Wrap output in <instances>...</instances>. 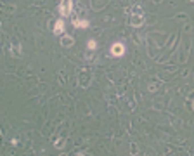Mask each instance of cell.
<instances>
[{
    "label": "cell",
    "mask_w": 194,
    "mask_h": 156,
    "mask_svg": "<svg viewBox=\"0 0 194 156\" xmlns=\"http://www.w3.org/2000/svg\"><path fill=\"white\" fill-rule=\"evenodd\" d=\"M90 82H92V73H90V71H80V75H78V83H80L81 87H89Z\"/></svg>",
    "instance_id": "obj_1"
},
{
    "label": "cell",
    "mask_w": 194,
    "mask_h": 156,
    "mask_svg": "<svg viewBox=\"0 0 194 156\" xmlns=\"http://www.w3.org/2000/svg\"><path fill=\"white\" fill-rule=\"evenodd\" d=\"M125 54V45L121 42H116V43H113L111 45V56L113 57H121Z\"/></svg>",
    "instance_id": "obj_2"
},
{
    "label": "cell",
    "mask_w": 194,
    "mask_h": 156,
    "mask_svg": "<svg viewBox=\"0 0 194 156\" xmlns=\"http://www.w3.org/2000/svg\"><path fill=\"white\" fill-rule=\"evenodd\" d=\"M142 25H144V16H140V14H132L130 16V26L140 28Z\"/></svg>",
    "instance_id": "obj_3"
},
{
    "label": "cell",
    "mask_w": 194,
    "mask_h": 156,
    "mask_svg": "<svg viewBox=\"0 0 194 156\" xmlns=\"http://www.w3.org/2000/svg\"><path fill=\"white\" fill-rule=\"evenodd\" d=\"M61 45H62L64 49L73 47V45H75V38H73L71 35H61Z\"/></svg>",
    "instance_id": "obj_4"
},
{
    "label": "cell",
    "mask_w": 194,
    "mask_h": 156,
    "mask_svg": "<svg viewBox=\"0 0 194 156\" xmlns=\"http://www.w3.org/2000/svg\"><path fill=\"white\" fill-rule=\"evenodd\" d=\"M107 4H109V0H90V7L94 9V11H102Z\"/></svg>",
    "instance_id": "obj_5"
},
{
    "label": "cell",
    "mask_w": 194,
    "mask_h": 156,
    "mask_svg": "<svg viewBox=\"0 0 194 156\" xmlns=\"http://www.w3.org/2000/svg\"><path fill=\"white\" fill-rule=\"evenodd\" d=\"M71 23L75 28H89V21L87 19H78V17H73Z\"/></svg>",
    "instance_id": "obj_6"
},
{
    "label": "cell",
    "mask_w": 194,
    "mask_h": 156,
    "mask_svg": "<svg viewBox=\"0 0 194 156\" xmlns=\"http://www.w3.org/2000/svg\"><path fill=\"white\" fill-rule=\"evenodd\" d=\"M52 31H54L56 35H62V33H64V21H62V19H57V21H56Z\"/></svg>",
    "instance_id": "obj_7"
},
{
    "label": "cell",
    "mask_w": 194,
    "mask_h": 156,
    "mask_svg": "<svg viewBox=\"0 0 194 156\" xmlns=\"http://www.w3.org/2000/svg\"><path fill=\"white\" fill-rule=\"evenodd\" d=\"M57 11H59V14H61V16H70V14H68V5H66V0H61V2H59V5H57Z\"/></svg>",
    "instance_id": "obj_8"
},
{
    "label": "cell",
    "mask_w": 194,
    "mask_h": 156,
    "mask_svg": "<svg viewBox=\"0 0 194 156\" xmlns=\"http://www.w3.org/2000/svg\"><path fill=\"white\" fill-rule=\"evenodd\" d=\"M54 146H56V149H62L64 146H66V139H64V137H57L54 141Z\"/></svg>",
    "instance_id": "obj_9"
},
{
    "label": "cell",
    "mask_w": 194,
    "mask_h": 156,
    "mask_svg": "<svg viewBox=\"0 0 194 156\" xmlns=\"http://www.w3.org/2000/svg\"><path fill=\"white\" fill-rule=\"evenodd\" d=\"M160 87H161V82H160V80H156V82H153V83H149V92H156Z\"/></svg>",
    "instance_id": "obj_10"
},
{
    "label": "cell",
    "mask_w": 194,
    "mask_h": 156,
    "mask_svg": "<svg viewBox=\"0 0 194 156\" xmlns=\"http://www.w3.org/2000/svg\"><path fill=\"white\" fill-rule=\"evenodd\" d=\"M87 49H89V50H95V49H97V42H95L94 38H90V40L87 42Z\"/></svg>",
    "instance_id": "obj_11"
},
{
    "label": "cell",
    "mask_w": 194,
    "mask_h": 156,
    "mask_svg": "<svg viewBox=\"0 0 194 156\" xmlns=\"http://www.w3.org/2000/svg\"><path fill=\"white\" fill-rule=\"evenodd\" d=\"M12 54H16L17 57L23 56V52H21V45H16V43H12Z\"/></svg>",
    "instance_id": "obj_12"
},
{
    "label": "cell",
    "mask_w": 194,
    "mask_h": 156,
    "mask_svg": "<svg viewBox=\"0 0 194 156\" xmlns=\"http://www.w3.org/2000/svg\"><path fill=\"white\" fill-rule=\"evenodd\" d=\"M173 19H175V21H187V14L179 12V14H175V16H173Z\"/></svg>",
    "instance_id": "obj_13"
},
{
    "label": "cell",
    "mask_w": 194,
    "mask_h": 156,
    "mask_svg": "<svg viewBox=\"0 0 194 156\" xmlns=\"http://www.w3.org/2000/svg\"><path fill=\"white\" fill-rule=\"evenodd\" d=\"M130 154H139V147H137V144L135 142H130Z\"/></svg>",
    "instance_id": "obj_14"
},
{
    "label": "cell",
    "mask_w": 194,
    "mask_h": 156,
    "mask_svg": "<svg viewBox=\"0 0 194 156\" xmlns=\"http://www.w3.org/2000/svg\"><path fill=\"white\" fill-rule=\"evenodd\" d=\"M66 5H68V14L71 16V14H73V7H75V2H73V0H66Z\"/></svg>",
    "instance_id": "obj_15"
},
{
    "label": "cell",
    "mask_w": 194,
    "mask_h": 156,
    "mask_svg": "<svg viewBox=\"0 0 194 156\" xmlns=\"http://www.w3.org/2000/svg\"><path fill=\"white\" fill-rule=\"evenodd\" d=\"M132 12H134V14H140V16H142V12H144V11H142V7H140V5H134V7H132Z\"/></svg>",
    "instance_id": "obj_16"
},
{
    "label": "cell",
    "mask_w": 194,
    "mask_h": 156,
    "mask_svg": "<svg viewBox=\"0 0 194 156\" xmlns=\"http://www.w3.org/2000/svg\"><path fill=\"white\" fill-rule=\"evenodd\" d=\"M192 101H194V90L189 94V97H187V106L189 108H192Z\"/></svg>",
    "instance_id": "obj_17"
},
{
    "label": "cell",
    "mask_w": 194,
    "mask_h": 156,
    "mask_svg": "<svg viewBox=\"0 0 194 156\" xmlns=\"http://www.w3.org/2000/svg\"><path fill=\"white\" fill-rule=\"evenodd\" d=\"M191 30H192L191 25H185V26H184V33H191Z\"/></svg>",
    "instance_id": "obj_18"
},
{
    "label": "cell",
    "mask_w": 194,
    "mask_h": 156,
    "mask_svg": "<svg viewBox=\"0 0 194 156\" xmlns=\"http://www.w3.org/2000/svg\"><path fill=\"white\" fill-rule=\"evenodd\" d=\"M187 75H189V71H187V70H184V71H182V73H180V76H182V78H185V76H187Z\"/></svg>",
    "instance_id": "obj_19"
},
{
    "label": "cell",
    "mask_w": 194,
    "mask_h": 156,
    "mask_svg": "<svg viewBox=\"0 0 194 156\" xmlns=\"http://www.w3.org/2000/svg\"><path fill=\"white\" fill-rule=\"evenodd\" d=\"M59 76H61V82H62V83H66V78H64V75H62L61 71H59Z\"/></svg>",
    "instance_id": "obj_20"
},
{
    "label": "cell",
    "mask_w": 194,
    "mask_h": 156,
    "mask_svg": "<svg viewBox=\"0 0 194 156\" xmlns=\"http://www.w3.org/2000/svg\"><path fill=\"white\" fill-rule=\"evenodd\" d=\"M85 59H89V61H92V59H94V54H89V56H85Z\"/></svg>",
    "instance_id": "obj_21"
},
{
    "label": "cell",
    "mask_w": 194,
    "mask_h": 156,
    "mask_svg": "<svg viewBox=\"0 0 194 156\" xmlns=\"http://www.w3.org/2000/svg\"><path fill=\"white\" fill-rule=\"evenodd\" d=\"M154 2H156V4H160V2H161V0H154Z\"/></svg>",
    "instance_id": "obj_22"
},
{
    "label": "cell",
    "mask_w": 194,
    "mask_h": 156,
    "mask_svg": "<svg viewBox=\"0 0 194 156\" xmlns=\"http://www.w3.org/2000/svg\"><path fill=\"white\" fill-rule=\"evenodd\" d=\"M185 2H192V0H185Z\"/></svg>",
    "instance_id": "obj_23"
}]
</instances>
